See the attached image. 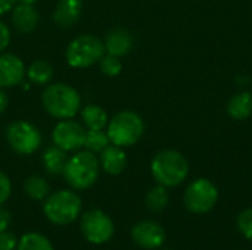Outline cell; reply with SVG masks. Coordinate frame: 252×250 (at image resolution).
I'll return each instance as SVG.
<instances>
[{
  "mask_svg": "<svg viewBox=\"0 0 252 250\" xmlns=\"http://www.w3.org/2000/svg\"><path fill=\"white\" fill-rule=\"evenodd\" d=\"M12 41V31L9 25H6L3 21H0V53L6 52Z\"/></svg>",
  "mask_w": 252,
  "mask_h": 250,
  "instance_id": "cell-29",
  "label": "cell"
},
{
  "mask_svg": "<svg viewBox=\"0 0 252 250\" xmlns=\"http://www.w3.org/2000/svg\"><path fill=\"white\" fill-rule=\"evenodd\" d=\"M168 202H170V194H168V190L167 187L158 184L155 187H152L146 197H145V205L146 208L151 211V212H162L167 206H168Z\"/></svg>",
  "mask_w": 252,
  "mask_h": 250,
  "instance_id": "cell-22",
  "label": "cell"
},
{
  "mask_svg": "<svg viewBox=\"0 0 252 250\" xmlns=\"http://www.w3.org/2000/svg\"><path fill=\"white\" fill-rule=\"evenodd\" d=\"M103 40L94 34H80L72 38L65 50V60L74 69L90 68L105 55Z\"/></svg>",
  "mask_w": 252,
  "mask_h": 250,
  "instance_id": "cell-6",
  "label": "cell"
},
{
  "mask_svg": "<svg viewBox=\"0 0 252 250\" xmlns=\"http://www.w3.org/2000/svg\"><path fill=\"white\" fill-rule=\"evenodd\" d=\"M4 139L15 153L24 156L35 153L43 143V136L38 127L25 119L9 122L4 128Z\"/></svg>",
  "mask_w": 252,
  "mask_h": 250,
  "instance_id": "cell-7",
  "label": "cell"
},
{
  "mask_svg": "<svg viewBox=\"0 0 252 250\" xmlns=\"http://www.w3.org/2000/svg\"><path fill=\"white\" fill-rule=\"evenodd\" d=\"M10 222H12V215H10V212H9L6 208H3V205H1V206H0V233L9 230Z\"/></svg>",
  "mask_w": 252,
  "mask_h": 250,
  "instance_id": "cell-30",
  "label": "cell"
},
{
  "mask_svg": "<svg viewBox=\"0 0 252 250\" xmlns=\"http://www.w3.org/2000/svg\"><path fill=\"white\" fill-rule=\"evenodd\" d=\"M108 144H111V141L105 130H86L83 149L96 155L100 153Z\"/></svg>",
  "mask_w": 252,
  "mask_h": 250,
  "instance_id": "cell-24",
  "label": "cell"
},
{
  "mask_svg": "<svg viewBox=\"0 0 252 250\" xmlns=\"http://www.w3.org/2000/svg\"><path fill=\"white\" fill-rule=\"evenodd\" d=\"M53 74H55V69L50 62H47L44 59H37V60H32L30 63V66L27 68L25 78L32 85L46 87L47 84L52 83Z\"/></svg>",
  "mask_w": 252,
  "mask_h": 250,
  "instance_id": "cell-18",
  "label": "cell"
},
{
  "mask_svg": "<svg viewBox=\"0 0 252 250\" xmlns=\"http://www.w3.org/2000/svg\"><path fill=\"white\" fill-rule=\"evenodd\" d=\"M81 124L86 127V130H106V125L109 122L108 112L100 105H86L80 109Z\"/></svg>",
  "mask_w": 252,
  "mask_h": 250,
  "instance_id": "cell-17",
  "label": "cell"
},
{
  "mask_svg": "<svg viewBox=\"0 0 252 250\" xmlns=\"http://www.w3.org/2000/svg\"><path fill=\"white\" fill-rule=\"evenodd\" d=\"M16 250H55L52 242L40 233H27L18 240Z\"/></svg>",
  "mask_w": 252,
  "mask_h": 250,
  "instance_id": "cell-23",
  "label": "cell"
},
{
  "mask_svg": "<svg viewBox=\"0 0 252 250\" xmlns=\"http://www.w3.org/2000/svg\"><path fill=\"white\" fill-rule=\"evenodd\" d=\"M15 4H16V0H0V16L10 13Z\"/></svg>",
  "mask_w": 252,
  "mask_h": 250,
  "instance_id": "cell-31",
  "label": "cell"
},
{
  "mask_svg": "<svg viewBox=\"0 0 252 250\" xmlns=\"http://www.w3.org/2000/svg\"><path fill=\"white\" fill-rule=\"evenodd\" d=\"M185 206L193 214H207L219 202V190L207 178H198L190 183L183 196Z\"/></svg>",
  "mask_w": 252,
  "mask_h": 250,
  "instance_id": "cell-9",
  "label": "cell"
},
{
  "mask_svg": "<svg viewBox=\"0 0 252 250\" xmlns=\"http://www.w3.org/2000/svg\"><path fill=\"white\" fill-rule=\"evenodd\" d=\"M80 230L83 237L96 246L108 243L115 231V225L109 215L102 209H89L80 218Z\"/></svg>",
  "mask_w": 252,
  "mask_h": 250,
  "instance_id": "cell-8",
  "label": "cell"
},
{
  "mask_svg": "<svg viewBox=\"0 0 252 250\" xmlns=\"http://www.w3.org/2000/svg\"><path fill=\"white\" fill-rule=\"evenodd\" d=\"M151 172L158 184L167 189L177 187L188 178L189 164L180 152L165 149L154 156L151 162Z\"/></svg>",
  "mask_w": 252,
  "mask_h": 250,
  "instance_id": "cell-4",
  "label": "cell"
},
{
  "mask_svg": "<svg viewBox=\"0 0 252 250\" xmlns=\"http://www.w3.org/2000/svg\"><path fill=\"white\" fill-rule=\"evenodd\" d=\"M99 69L105 77H118L123 71L121 57L105 53L102 59L99 60Z\"/></svg>",
  "mask_w": 252,
  "mask_h": 250,
  "instance_id": "cell-25",
  "label": "cell"
},
{
  "mask_svg": "<svg viewBox=\"0 0 252 250\" xmlns=\"http://www.w3.org/2000/svg\"><path fill=\"white\" fill-rule=\"evenodd\" d=\"M18 246V239L9 230L0 233V250H15Z\"/></svg>",
  "mask_w": 252,
  "mask_h": 250,
  "instance_id": "cell-28",
  "label": "cell"
},
{
  "mask_svg": "<svg viewBox=\"0 0 252 250\" xmlns=\"http://www.w3.org/2000/svg\"><path fill=\"white\" fill-rule=\"evenodd\" d=\"M145 133V122L142 116L134 111H120L106 125V134L111 144L120 147H130L139 143Z\"/></svg>",
  "mask_w": 252,
  "mask_h": 250,
  "instance_id": "cell-5",
  "label": "cell"
},
{
  "mask_svg": "<svg viewBox=\"0 0 252 250\" xmlns=\"http://www.w3.org/2000/svg\"><path fill=\"white\" fill-rule=\"evenodd\" d=\"M236 225H238V230L241 231V234L245 239H248V240L252 242V208H248V209L242 211L238 215Z\"/></svg>",
  "mask_w": 252,
  "mask_h": 250,
  "instance_id": "cell-26",
  "label": "cell"
},
{
  "mask_svg": "<svg viewBox=\"0 0 252 250\" xmlns=\"http://www.w3.org/2000/svg\"><path fill=\"white\" fill-rule=\"evenodd\" d=\"M127 153L124 152V147L108 144L100 153H99V164L100 168L109 174V175H120L127 168Z\"/></svg>",
  "mask_w": 252,
  "mask_h": 250,
  "instance_id": "cell-16",
  "label": "cell"
},
{
  "mask_svg": "<svg viewBox=\"0 0 252 250\" xmlns=\"http://www.w3.org/2000/svg\"><path fill=\"white\" fill-rule=\"evenodd\" d=\"M25 194L35 202H43L50 194V186L41 175H30L22 186Z\"/></svg>",
  "mask_w": 252,
  "mask_h": 250,
  "instance_id": "cell-21",
  "label": "cell"
},
{
  "mask_svg": "<svg viewBox=\"0 0 252 250\" xmlns=\"http://www.w3.org/2000/svg\"><path fill=\"white\" fill-rule=\"evenodd\" d=\"M38 0H16V3H22V4H35Z\"/></svg>",
  "mask_w": 252,
  "mask_h": 250,
  "instance_id": "cell-33",
  "label": "cell"
},
{
  "mask_svg": "<svg viewBox=\"0 0 252 250\" xmlns=\"http://www.w3.org/2000/svg\"><path fill=\"white\" fill-rule=\"evenodd\" d=\"M27 66L24 60L15 55L3 52L0 53V88L18 87L25 80Z\"/></svg>",
  "mask_w": 252,
  "mask_h": 250,
  "instance_id": "cell-12",
  "label": "cell"
},
{
  "mask_svg": "<svg viewBox=\"0 0 252 250\" xmlns=\"http://www.w3.org/2000/svg\"><path fill=\"white\" fill-rule=\"evenodd\" d=\"M131 239L133 242L146 250H154L161 248L165 242V231L164 228L151 220L139 221L131 228Z\"/></svg>",
  "mask_w": 252,
  "mask_h": 250,
  "instance_id": "cell-11",
  "label": "cell"
},
{
  "mask_svg": "<svg viewBox=\"0 0 252 250\" xmlns=\"http://www.w3.org/2000/svg\"><path fill=\"white\" fill-rule=\"evenodd\" d=\"M99 171V158L86 149H80L68 156L62 177L72 190H87L97 181Z\"/></svg>",
  "mask_w": 252,
  "mask_h": 250,
  "instance_id": "cell-2",
  "label": "cell"
},
{
  "mask_svg": "<svg viewBox=\"0 0 252 250\" xmlns=\"http://www.w3.org/2000/svg\"><path fill=\"white\" fill-rule=\"evenodd\" d=\"M162 250H173V249H162Z\"/></svg>",
  "mask_w": 252,
  "mask_h": 250,
  "instance_id": "cell-34",
  "label": "cell"
},
{
  "mask_svg": "<svg viewBox=\"0 0 252 250\" xmlns=\"http://www.w3.org/2000/svg\"><path fill=\"white\" fill-rule=\"evenodd\" d=\"M66 161H68V153L62 149L56 147L55 144L47 147L41 156L43 168L49 175H62Z\"/></svg>",
  "mask_w": 252,
  "mask_h": 250,
  "instance_id": "cell-19",
  "label": "cell"
},
{
  "mask_svg": "<svg viewBox=\"0 0 252 250\" xmlns=\"http://www.w3.org/2000/svg\"><path fill=\"white\" fill-rule=\"evenodd\" d=\"M103 46H105L106 53L117 56V57H123L131 52L134 46V37L128 29L117 27V28L109 29L105 34Z\"/></svg>",
  "mask_w": 252,
  "mask_h": 250,
  "instance_id": "cell-14",
  "label": "cell"
},
{
  "mask_svg": "<svg viewBox=\"0 0 252 250\" xmlns=\"http://www.w3.org/2000/svg\"><path fill=\"white\" fill-rule=\"evenodd\" d=\"M81 197L71 189L50 193L43 200V214L55 225H69L81 217Z\"/></svg>",
  "mask_w": 252,
  "mask_h": 250,
  "instance_id": "cell-3",
  "label": "cell"
},
{
  "mask_svg": "<svg viewBox=\"0 0 252 250\" xmlns=\"http://www.w3.org/2000/svg\"><path fill=\"white\" fill-rule=\"evenodd\" d=\"M83 0H58L52 13L53 24L62 29L74 27L83 15Z\"/></svg>",
  "mask_w": 252,
  "mask_h": 250,
  "instance_id": "cell-13",
  "label": "cell"
},
{
  "mask_svg": "<svg viewBox=\"0 0 252 250\" xmlns=\"http://www.w3.org/2000/svg\"><path fill=\"white\" fill-rule=\"evenodd\" d=\"M227 113L235 121H244L252 113V94L250 91H241L235 94L227 103Z\"/></svg>",
  "mask_w": 252,
  "mask_h": 250,
  "instance_id": "cell-20",
  "label": "cell"
},
{
  "mask_svg": "<svg viewBox=\"0 0 252 250\" xmlns=\"http://www.w3.org/2000/svg\"><path fill=\"white\" fill-rule=\"evenodd\" d=\"M12 27L21 34H31L37 29L40 22V15L34 4L16 3L10 10Z\"/></svg>",
  "mask_w": 252,
  "mask_h": 250,
  "instance_id": "cell-15",
  "label": "cell"
},
{
  "mask_svg": "<svg viewBox=\"0 0 252 250\" xmlns=\"http://www.w3.org/2000/svg\"><path fill=\"white\" fill-rule=\"evenodd\" d=\"M86 137V127L72 119H61L55 124L52 130V141L56 147L69 152H77L83 149Z\"/></svg>",
  "mask_w": 252,
  "mask_h": 250,
  "instance_id": "cell-10",
  "label": "cell"
},
{
  "mask_svg": "<svg viewBox=\"0 0 252 250\" xmlns=\"http://www.w3.org/2000/svg\"><path fill=\"white\" fill-rule=\"evenodd\" d=\"M41 106L52 118L72 119L83 106L81 94L75 87L66 83H50L41 93Z\"/></svg>",
  "mask_w": 252,
  "mask_h": 250,
  "instance_id": "cell-1",
  "label": "cell"
},
{
  "mask_svg": "<svg viewBox=\"0 0 252 250\" xmlns=\"http://www.w3.org/2000/svg\"><path fill=\"white\" fill-rule=\"evenodd\" d=\"M7 106H9V97L6 94V91L3 88H0V115H3L6 112Z\"/></svg>",
  "mask_w": 252,
  "mask_h": 250,
  "instance_id": "cell-32",
  "label": "cell"
},
{
  "mask_svg": "<svg viewBox=\"0 0 252 250\" xmlns=\"http://www.w3.org/2000/svg\"><path fill=\"white\" fill-rule=\"evenodd\" d=\"M12 194V183L10 178L0 169V206L4 205Z\"/></svg>",
  "mask_w": 252,
  "mask_h": 250,
  "instance_id": "cell-27",
  "label": "cell"
}]
</instances>
